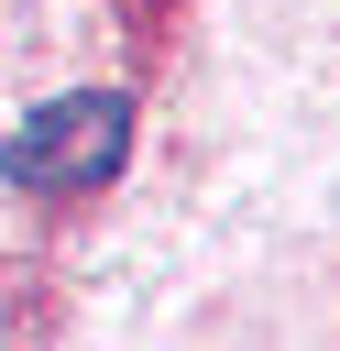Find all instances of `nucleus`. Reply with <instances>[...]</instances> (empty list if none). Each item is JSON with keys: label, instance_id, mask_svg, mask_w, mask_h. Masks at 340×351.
Masks as SVG:
<instances>
[{"label": "nucleus", "instance_id": "nucleus-1", "mask_svg": "<svg viewBox=\"0 0 340 351\" xmlns=\"http://www.w3.org/2000/svg\"><path fill=\"white\" fill-rule=\"evenodd\" d=\"M121 154H132V99H121V88H66V99H44V110L0 143L11 186H33V197L110 186V176H121Z\"/></svg>", "mask_w": 340, "mask_h": 351}]
</instances>
